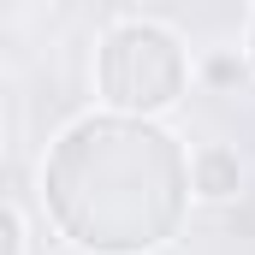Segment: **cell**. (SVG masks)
<instances>
[{"label": "cell", "instance_id": "3957f363", "mask_svg": "<svg viewBox=\"0 0 255 255\" xmlns=\"http://www.w3.org/2000/svg\"><path fill=\"white\" fill-rule=\"evenodd\" d=\"M244 184V160H238V148H226V142H202L190 148V190L202 202H232Z\"/></svg>", "mask_w": 255, "mask_h": 255}, {"label": "cell", "instance_id": "5b68a950", "mask_svg": "<svg viewBox=\"0 0 255 255\" xmlns=\"http://www.w3.org/2000/svg\"><path fill=\"white\" fill-rule=\"evenodd\" d=\"M250 54H255V48H250Z\"/></svg>", "mask_w": 255, "mask_h": 255}, {"label": "cell", "instance_id": "7a4b0ae2", "mask_svg": "<svg viewBox=\"0 0 255 255\" xmlns=\"http://www.w3.org/2000/svg\"><path fill=\"white\" fill-rule=\"evenodd\" d=\"M95 89H101V101L113 113L160 119L190 89V54L166 24L130 18L119 30H107V42L95 54Z\"/></svg>", "mask_w": 255, "mask_h": 255}, {"label": "cell", "instance_id": "277c9868", "mask_svg": "<svg viewBox=\"0 0 255 255\" xmlns=\"http://www.w3.org/2000/svg\"><path fill=\"white\" fill-rule=\"evenodd\" d=\"M6 255H30V226L18 202H6Z\"/></svg>", "mask_w": 255, "mask_h": 255}, {"label": "cell", "instance_id": "6da1fadb", "mask_svg": "<svg viewBox=\"0 0 255 255\" xmlns=\"http://www.w3.org/2000/svg\"><path fill=\"white\" fill-rule=\"evenodd\" d=\"M190 196V160L178 136L136 113H89L65 125L42 160V202L89 255L160 250Z\"/></svg>", "mask_w": 255, "mask_h": 255}]
</instances>
